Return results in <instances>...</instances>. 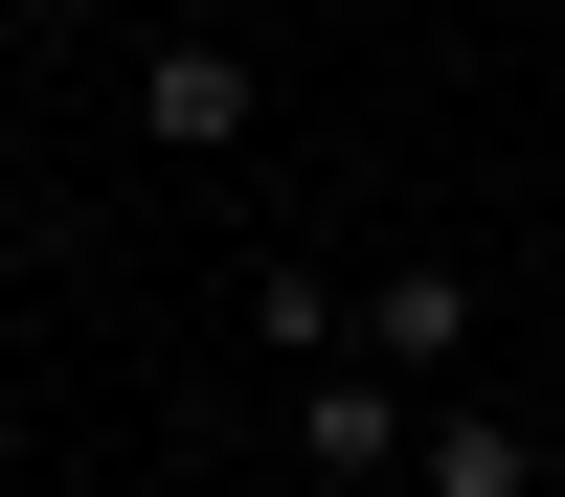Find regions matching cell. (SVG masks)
Wrapping results in <instances>:
<instances>
[{
  "label": "cell",
  "mask_w": 565,
  "mask_h": 497,
  "mask_svg": "<svg viewBox=\"0 0 565 497\" xmlns=\"http://www.w3.org/2000/svg\"><path fill=\"white\" fill-rule=\"evenodd\" d=\"M136 136H181V159H226V136H271V68L226 23H159L136 45Z\"/></svg>",
  "instance_id": "cell-1"
},
{
  "label": "cell",
  "mask_w": 565,
  "mask_h": 497,
  "mask_svg": "<svg viewBox=\"0 0 565 497\" xmlns=\"http://www.w3.org/2000/svg\"><path fill=\"white\" fill-rule=\"evenodd\" d=\"M295 452H317L340 497H407V452H430V385H385V361H317V385H295Z\"/></svg>",
  "instance_id": "cell-2"
},
{
  "label": "cell",
  "mask_w": 565,
  "mask_h": 497,
  "mask_svg": "<svg viewBox=\"0 0 565 497\" xmlns=\"http://www.w3.org/2000/svg\"><path fill=\"white\" fill-rule=\"evenodd\" d=\"M362 361H385V385H452V361H476V271H452V249L362 271Z\"/></svg>",
  "instance_id": "cell-3"
},
{
  "label": "cell",
  "mask_w": 565,
  "mask_h": 497,
  "mask_svg": "<svg viewBox=\"0 0 565 497\" xmlns=\"http://www.w3.org/2000/svg\"><path fill=\"white\" fill-rule=\"evenodd\" d=\"M407 497H543V430L476 385H430V452H407Z\"/></svg>",
  "instance_id": "cell-4"
},
{
  "label": "cell",
  "mask_w": 565,
  "mask_h": 497,
  "mask_svg": "<svg viewBox=\"0 0 565 497\" xmlns=\"http://www.w3.org/2000/svg\"><path fill=\"white\" fill-rule=\"evenodd\" d=\"M226 316H249V361H295V385H317V361H362V294H340V271H295V249H271Z\"/></svg>",
  "instance_id": "cell-5"
},
{
  "label": "cell",
  "mask_w": 565,
  "mask_h": 497,
  "mask_svg": "<svg viewBox=\"0 0 565 497\" xmlns=\"http://www.w3.org/2000/svg\"><path fill=\"white\" fill-rule=\"evenodd\" d=\"M23 23H136V0H23Z\"/></svg>",
  "instance_id": "cell-6"
},
{
  "label": "cell",
  "mask_w": 565,
  "mask_h": 497,
  "mask_svg": "<svg viewBox=\"0 0 565 497\" xmlns=\"http://www.w3.org/2000/svg\"><path fill=\"white\" fill-rule=\"evenodd\" d=\"M0 23H23V0H0Z\"/></svg>",
  "instance_id": "cell-7"
},
{
  "label": "cell",
  "mask_w": 565,
  "mask_h": 497,
  "mask_svg": "<svg viewBox=\"0 0 565 497\" xmlns=\"http://www.w3.org/2000/svg\"><path fill=\"white\" fill-rule=\"evenodd\" d=\"M543 497H565V475H543Z\"/></svg>",
  "instance_id": "cell-8"
}]
</instances>
